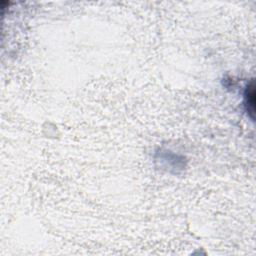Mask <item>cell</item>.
I'll return each instance as SVG.
<instances>
[{
    "instance_id": "cell-1",
    "label": "cell",
    "mask_w": 256,
    "mask_h": 256,
    "mask_svg": "<svg viewBox=\"0 0 256 256\" xmlns=\"http://www.w3.org/2000/svg\"><path fill=\"white\" fill-rule=\"evenodd\" d=\"M245 103H246V110L249 116L254 119L255 113V86L254 81L251 80L250 83L247 85L246 93H245Z\"/></svg>"
}]
</instances>
